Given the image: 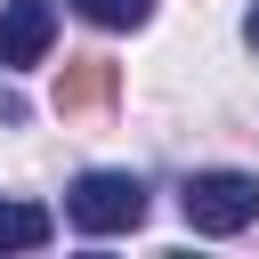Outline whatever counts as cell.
Listing matches in <instances>:
<instances>
[{
    "label": "cell",
    "instance_id": "1",
    "mask_svg": "<svg viewBox=\"0 0 259 259\" xmlns=\"http://www.w3.org/2000/svg\"><path fill=\"white\" fill-rule=\"evenodd\" d=\"M65 219L81 235H130L146 219V178L138 170H81L73 194H65Z\"/></svg>",
    "mask_w": 259,
    "mask_h": 259
},
{
    "label": "cell",
    "instance_id": "2",
    "mask_svg": "<svg viewBox=\"0 0 259 259\" xmlns=\"http://www.w3.org/2000/svg\"><path fill=\"white\" fill-rule=\"evenodd\" d=\"M178 210H186L194 235H243L259 219V178L251 170H194L178 186Z\"/></svg>",
    "mask_w": 259,
    "mask_h": 259
},
{
    "label": "cell",
    "instance_id": "3",
    "mask_svg": "<svg viewBox=\"0 0 259 259\" xmlns=\"http://www.w3.org/2000/svg\"><path fill=\"white\" fill-rule=\"evenodd\" d=\"M49 40H57V8H49V0H8V8H0V65H8V73L40 65Z\"/></svg>",
    "mask_w": 259,
    "mask_h": 259
},
{
    "label": "cell",
    "instance_id": "4",
    "mask_svg": "<svg viewBox=\"0 0 259 259\" xmlns=\"http://www.w3.org/2000/svg\"><path fill=\"white\" fill-rule=\"evenodd\" d=\"M105 97H113V65H97V57L65 65V81H57V113H89V105H105Z\"/></svg>",
    "mask_w": 259,
    "mask_h": 259
},
{
    "label": "cell",
    "instance_id": "5",
    "mask_svg": "<svg viewBox=\"0 0 259 259\" xmlns=\"http://www.w3.org/2000/svg\"><path fill=\"white\" fill-rule=\"evenodd\" d=\"M57 235V219L40 202H0V251H40Z\"/></svg>",
    "mask_w": 259,
    "mask_h": 259
},
{
    "label": "cell",
    "instance_id": "6",
    "mask_svg": "<svg viewBox=\"0 0 259 259\" xmlns=\"http://www.w3.org/2000/svg\"><path fill=\"white\" fill-rule=\"evenodd\" d=\"M73 16H89V24H105V32H138V24L154 16V0H73Z\"/></svg>",
    "mask_w": 259,
    "mask_h": 259
},
{
    "label": "cell",
    "instance_id": "7",
    "mask_svg": "<svg viewBox=\"0 0 259 259\" xmlns=\"http://www.w3.org/2000/svg\"><path fill=\"white\" fill-rule=\"evenodd\" d=\"M243 40H251V49H259V0H251V16H243Z\"/></svg>",
    "mask_w": 259,
    "mask_h": 259
}]
</instances>
